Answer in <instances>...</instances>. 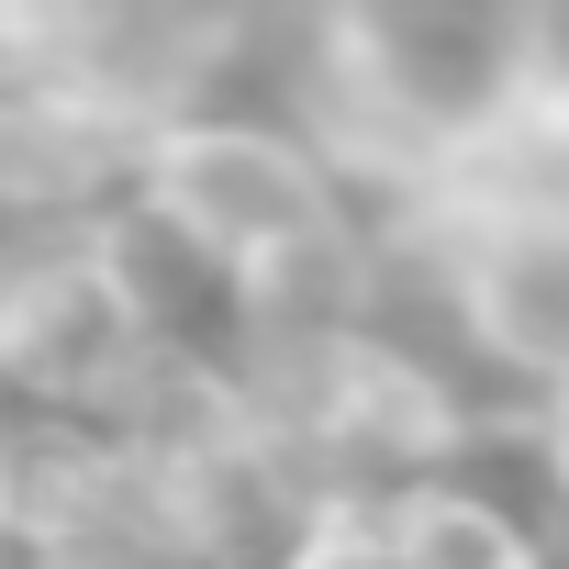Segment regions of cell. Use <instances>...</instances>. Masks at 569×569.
I'll list each match as a JSON object with an SVG mask.
<instances>
[{"label":"cell","mask_w":569,"mask_h":569,"mask_svg":"<svg viewBox=\"0 0 569 569\" xmlns=\"http://www.w3.org/2000/svg\"><path fill=\"white\" fill-rule=\"evenodd\" d=\"M525 458H536V502H547V525H558V547H569V391H558V402H536Z\"/></svg>","instance_id":"6"},{"label":"cell","mask_w":569,"mask_h":569,"mask_svg":"<svg viewBox=\"0 0 569 569\" xmlns=\"http://www.w3.org/2000/svg\"><path fill=\"white\" fill-rule=\"evenodd\" d=\"M257 569H402L391 558V502L358 480H302V502L279 513Z\"/></svg>","instance_id":"5"},{"label":"cell","mask_w":569,"mask_h":569,"mask_svg":"<svg viewBox=\"0 0 569 569\" xmlns=\"http://www.w3.org/2000/svg\"><path fill=\"white\" fill-rule=\"evenodd\" d=\"M380 502H391V558L402 569H558L569 558L547 502H513V491L480 480V447L425 469V480H391Z\"/></svg>","instance_id":"4"},{"label":"cell","mask_w":569,"mask_h":569,"mask_svg":"<svg viewBox=\"0 0 569 569\" xmlns=\"http://www.w3.org/2000/svg\"><path fill=\"white\" fill-rule=\"evenodd\" d=\"M0 569H46V558H34V547H23V536H0Z\"/></svg>","instance_id":"7"},{"label":"cell","mask_w":569,"mask_h":569,"mask_svg":"<svg viewBox=\"0 0 569 569\" xmlns=\"http://www.w3.org/2000/svg\"><path fill=\"white\" fill-rule=\"evenodd\" d=\"M134 502V447L79 402H0V536L68 558Z\"/></svg>","instance_id":"3"},{"label":"cell","mask_w":569,"mask_h":569,"mask_svg":"<svg viewBox=\"0 0 569 569\" xmlns=\"http://www.w3.org/2000/svg\"><path fill=\"white\" fill-rule=\"evenodd\" d=\"M123 223L201 291H234L246 268L291 257L336 223H358L347 179L313 157V134L291 112H246V101H201L134 134L123 168Z\"/></svg>","instance_id":"1"},{"label":"cell","mask_w":569,"mask_h":569,"mask_svg":"<svg viewBox=\"0 0 569 569\" xmlns=\"http://www.w3.org/2000/svg\"><path fill=\"white\" fill-rule=\"evenodd\" d=\"M436 291V325L525 402L569 391V201H425L380 223Z\"/></svg>","instance_id":"2"}]
</instances>
